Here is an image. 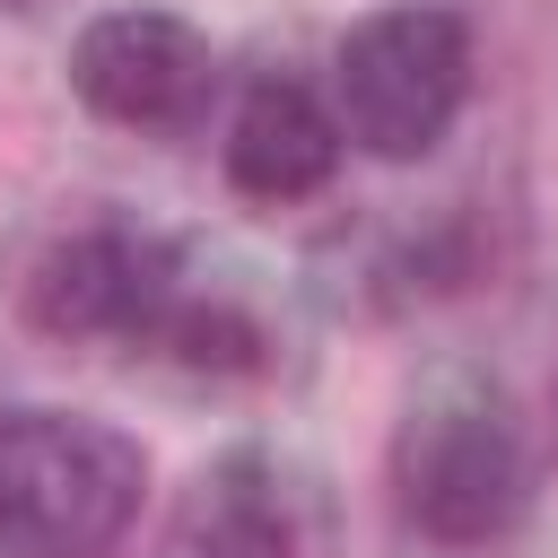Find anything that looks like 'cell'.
<instances>
[{"label": "cell", "instance_id": "6da1fadb", "mask_svg": "<svg viewBox=\"0 0 558 558\" xmlns=\"http://www.w3.org/2000/svg\"><path fill=\"white\" fill-rule=\"evenodd\" d=\"M131 514V436L61 410H0V558H113Z\"/></svg>", "mask_w": 558, "mask_h": 558}, {"label": "cell", "instance_id": "7a4b0ae2", "mask_svg": "<svg viewBox=\"0 0 558 558\" xmlns=\"http://www.w3.org/2000/svg\"><path fill=\"white\" fill-rule=\"evenodd\" d=\"M532 506V462L514 418L497 410V392L445 375L436 392H418L410 427H401V514L427 541L480 549L506 541Z\"/></svg>", "mask_w": 558, "mask_h": 558}, {"label": "cell", "instance_id": "3957f363", "mask_svg": "<svg viewBox=\"0 0 558 558\" xmlns=\"http://www.w3.org/2000/svg\"><path fill=\"white\" fill-rule=\"evenodd\" d=\"M331 87H340V131L366 157L410 166L453 131L471 96V26L453 9H375L340 35Z\"/></svg>", "mask_w": 558, "mask_h": 558}, {"label": "cell", "instance_id": "277c9868", "mask_svg": "<svg viewBox=\"0 0 558 558\" xmlns=\"http://www.w3.org/2000/svg\"><path fill=\"white\" fill-rule=\"evenodd\" d=\"M70 87L87 113H105L122 131H183V122H201V105L218 87V52L201 26L166 17V9H113L70 44Z\"/></svg>", "mask_w": 558, "mask_h": 558}, {"label": "cell", "instance_id": "5b68a950", "mask_svg": "<svg viewBox=\"0 0 558 558\" xmlns=\"http://www.w3.org/2000/svg\"><path fill=\"white\" fill-rule=\"evenodd\" d=\"M174 253L131 227H87L52 244L26 279V323L52 340H148L174 305Z\"/></svg>", "mask_w": 558, "mask_h": 558}, {"label": "cell", "instance_id": "8992f818", "mask_svg": "<svg viewBox=\"0 0 558 558\" xmlns=\"http://www.w3.org/2000/svg\"><path fill=\"white\" fill-rule=\"evenodd\" d=\"M340 140H349L340 113H323L296 78H262L227 122V183L244 201H262V209H288V201L331 183Z\"/></svg>", "mask_w": 558, "mask_h": 558}, {"label": "cell", "instance_id": "52a82bcc", "mask_svg": "<svg viewBox=\"0 0 558 558\" xmlns=\"http://www.w3.org/2000/svg\"><path fill=\"white\" fill-rule=\"evenodd\" d=\"M174 366H192V375H253L262 366V331H253V314H235V305H166V323L148 331Z\"/></svg>", "mask_w": 558, "mask_h": 558}, {"label": "cell", "instance_id": "ba28073f", "mask_svg": "<svg viewBox=\"0 0 558 558\" xmlns=\"http://www.w3.org/2000/svg\"><path fill=\"white\" fill-rule=\"evenodd\" d=\"M9 9H35V0H9Z\"/></svg>", "mask_w": 558, "mask_h": 558}]
</instances>
